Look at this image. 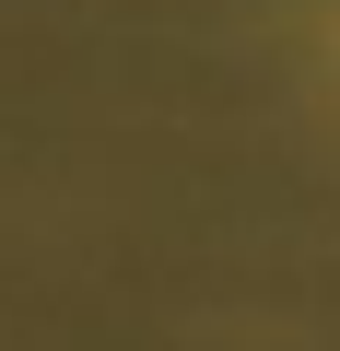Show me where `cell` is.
I'll use <instances>...</instances> for the list:
<instances>
[{"instance_id":"6da1fadb","label":"cell","mask_w":340,"mask_h":351,"mask_svg":"<svg viewBox=\"0 0 340 351\" xmlns=\"http://www.w3.org/2000/svg\"><path fill=\"white\" fill-rule=\"evenodd\" d=\"M328 71H340V24H328Z\"/></svg>"}]
</instances>
